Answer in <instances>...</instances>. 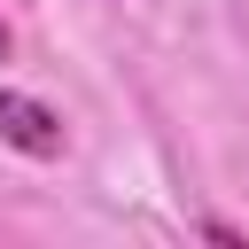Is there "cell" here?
Segmentation results:
<instances>
[{"instance_id":"1","label":"cell","mask_w":249,"mask_h":249,"mask_svg":"<svg viewBox=\"0 0 249 249\" xmlns=\"http://www.w3.org/2000/svg\"><path fill=\"white\" fill-rule=\"evenodd\" d=\"M0 140H8L16 156H31V163H54V156L70 148V132H62V117H54L47 101H31V93H16V86H0Z\"/></svg>"},{"instance_id":"2","label":"cell","mask_w":249,"mask_h":249,"mask_svg":"<svg viewBox=\"0 0 249 249\" xmlns=\"http://www.w3.org/2000/svg\"><path fill=\"white\" fill-rule=\"evenodd\" d=\"M0 62H8V16H0Z\"/></svg>"}]
</instances>
